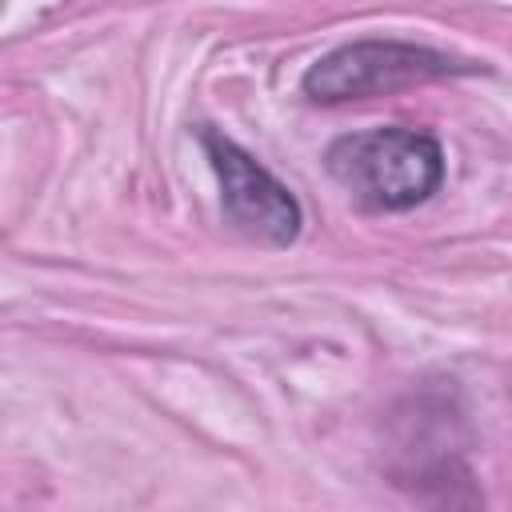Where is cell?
Here are the masks:
<instances>
[{"mask_svg": "<svg viewBox=\"0 0 512 512\" xmlns=\"http://www.w3.org/2000/svg\"><path fill=\"white\" fill-rule=\"evenodd\" d=\"M324 164L364 208L376 212L416 208L444 184L440 140L404 124L340 136L332 140Z\"/></svg>", "mask_w": 512, "mask_h": 512, "instance_id": "obj_1", "label": "cell"}, {"mask_svg": "<svg viewBox=\"0 0 512 512\" xmlns=\"http://www.w3.org/2000/svg\"><path fill=\"white\" fill-rule=\"evenodd\" d=\"M456 72H472V64L408 40H352L320 56L304 72L300 88L316 104H340V100L388 96L424 80L456 76Z\"/></svg>", "mask_w": 512, "mask_h": 512, "instance_id": "obj_2", "label": "cell"}, {"mask_svg": "<svg viewBox=\"0 0 512 512\" xmlns=\"http://www.w3.org/2000/svg\"><path fill=\"white\" fill-rule=\"evenodd\" d=\"M200 144L208 152V164L220 180V204L232 228L260 244H292L300 236L304 212L300 200L236 140L220 136L216 128H200Z\"/></svg>", "mask_w": 512, "mask_h": 512, "instance_id": "obj_3", "label": "cell"}]
</instances>
